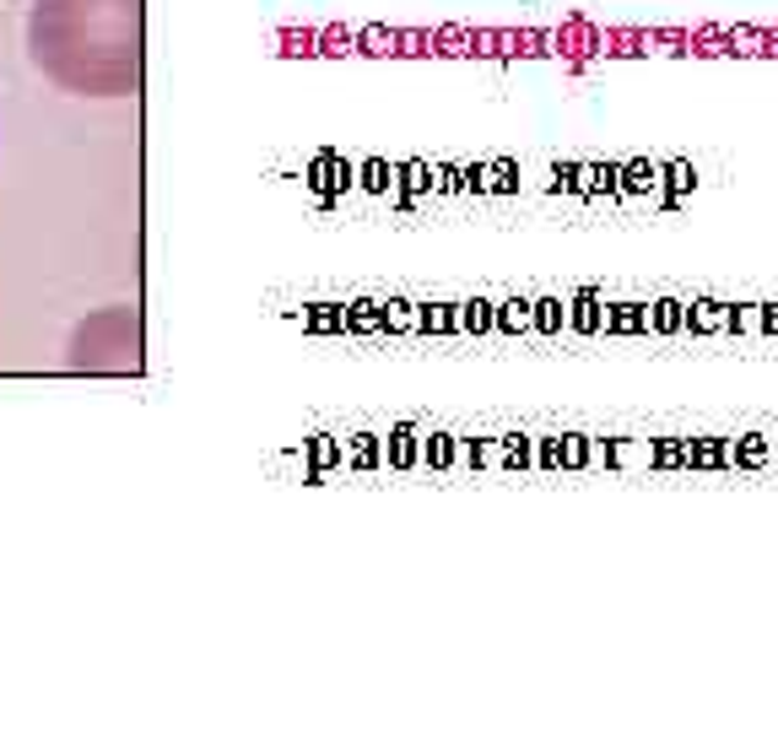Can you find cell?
I'll return each instance as SVG.
<instances>
[{
    "instance_id": "obj_1",
    "label": "cell",
    "mask_w": 778,
    "mask_h": 729,
    "mask_svg": "<svg viewBox=\"0 0 778 729\" xmlns=\"http://www.w3.org/2000/svg\"><path fill=\"white\" fill-rule=\"evenodd\" d=\"M33 71L71 98H136L147 76V0H33Z\"/></svg>"
},
{
    "instance_id": "obj_2",
    "label": "cell",
    "mask_w": 778,
    "mask_h": 729,
    "mask_svg": "<svg viewBox=\"0 0 778 729\" xmlns=\"http://www.w3.org/2000/svg\"><path fill=\"white\" fill-rule=\"evenodd\" d=\"M71 373H141L147 368V330L136 302H109L87 313L65 341Z\"/></svg>"
},
{
    "instance_id": "obj_3",
    "label": "cell",
    "mask_w": 778,
    "mask_h": 729,
    "mask_svg": "<svg viewBox=\"0 0 778 729\" xmlns=\"http://www.w3.org/2000/svg\"><path fill=\"white\" fill-rule=\"evenodd\" d=\"M687 330H697V335H725V330H730V302H719V297H692V302H687Z\"/></svg>"
},
{
    "instance_id": "obj_4",
    "label": "cell",
    "mask_w": 778,
    "mask_h": 729,
    "mask_svg": "<svg viewBox=\"0 0 778 729\" xmlns=\"http://www.w3.org/2000/svg\"><path fill=\"white\" fill-rule=\"evenodd\" d=\"M649 324H654V330H687V302L659 297V302L649 308Z\"/></svg>"
},
{
    "instance_id": "obj_5",
    "label": "cell",
    "mask_w": 778,
    "mask_h": 729,
    "mask_svg": "<svg viewBox=\"0 0 778 729\" xmlns=\"http://www.w3.org/2000/svg\"><path fill=\"white\" fill-rule=\"evenodd\" d=\"M730 330L736 335H763V302H730Z\"/></svg>"
},
{
    "instance_id": "obj_6",
    "label": "cell",
    "mask_w": 778,
    "mask_h": 729,
    "mask_svg": "<svg viewBox=\"0 0 778 729\" xmlns=\"http://www.w3.org/2000/svg\"><path fill=\"white\" fill-rule=\"evenodd\" d=\"M670 184L687 189V184H692V168H687V162H670Z\"/></svg>"
},
{
    "instance_id": "obj_7",
    "label": "cell",
    "mask_w": 778,
    "mask_h": 729,
    "mask_svg": "<svg viewBox=\"0 0 778 729\" xmlns=\"http://www.w3.org/2000/svg\"><path fill=\"white\" fill-rule=\"evenodd\" d=\"M763 335H778V308L774 302H763Z\"/></svg>"
}]
</instances>
